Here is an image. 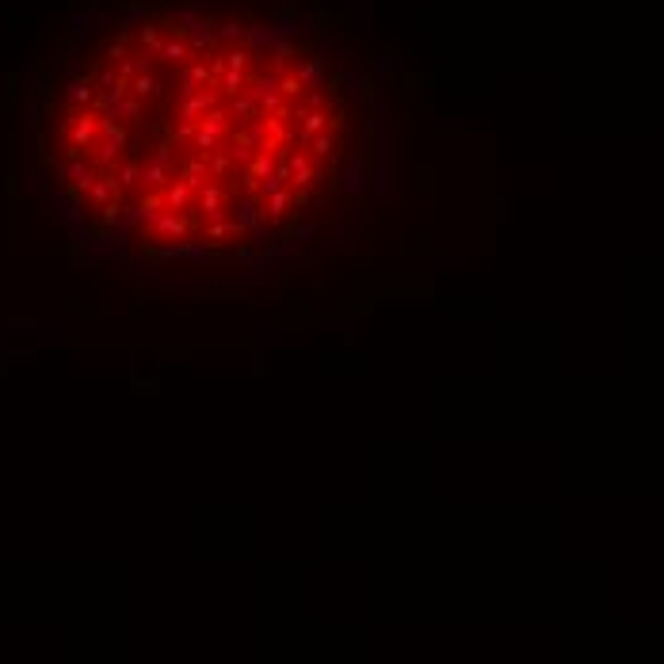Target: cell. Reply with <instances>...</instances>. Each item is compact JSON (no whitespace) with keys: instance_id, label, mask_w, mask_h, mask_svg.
<instances>
[{"instance_id":"cell-1","label":"cell","mask_w":664,"mask_h":664,"mask_svg":"<svg viewBox=\"0 0 664 664\" xmlns=\"http://www.w3.org/2000/svg\"><path fill=\"white\" fill-rule=\"evenodd\" d=\"M191 12L126 16L42 111V161L77 207L142 222L145 241L218 245L256 222L260 199L321 180L340 111L321 61Z\"/></svg>"}]
</instances>
